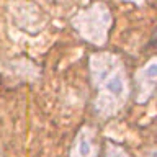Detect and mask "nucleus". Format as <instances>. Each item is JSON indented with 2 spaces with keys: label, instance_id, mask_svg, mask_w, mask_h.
Returning a JSON list of instances; mask_svg holds the SVG:
<instances>
[{
  "label": "nucleus",
  "instance_id": "1",
  "mask_svg": "<svg viewBox=\"0 0 157 157\" xmlns=\"http://www.w3.org/2000/svg\"><path fill=\"white\" fill-rule=\"evenodd\" d=\"M92 82L97 87L95 111L101 118L116 115L128 100V78L121 59L111 52H100L90 57Z\"/></svg>",
  "mask_w": 157,
  "mask_h": 157
},
{
  "label": "nucleus",
  "instance_id": "2",
  "mask_svg": "<svg viewBox=\"0 0 157 157\" xmlns=\"http://www.w3.org/2000/svg\"><path fill=\"white\" fill-rule=\"evenodd\" d=\"M111 23L113 18L110 8L101 2L90 5L72 18V26L75 28V31L85 41L95 46H103L106 43Z\"/></svg>",
  "mask_w": 157,
  "mask_h": 157
},
{
  "label": "nucleus",
  "instance_id": "3",
  "mask_svg": "<svg viewBox=\"0 0 157 157\" xmlns=\"http://www.w3.org/2000/svg\"><path fill=\"white\" fill-rule=\"evenodd\" d=\"M98 155H100V149H98L95 129L83 126L74 139L71 157H98Z\"/></svg>",
  "mask_w": 157,
  "mask_h": 157
},
{
  "label": "nucleus",
  "instance_id": "4",
  "mask_svg": "<svg viewBox=\"0 0 157 157\" xmlns=\"http://www.w3.org/2000/svg\"><path fill=\"white\" fill-rule=\"evenodd\" d=\"M157 61L151 59L142 69H139L136 74L137 82V103H146L152 97L155 90V80H157Z\"/></svg>",
  "mask_w": 157,
  "mask_h": 157
},
{
  "label": "nucleus",
  "instance_id": "5",
  "mask_svg": "<svg viewBox=\"0 0 157 157\" xmlns=\"http://www.w3.org/2000/svg\"><path fill=\"white\" fill-rule=\"evenodd\" d=\"M106 157H129V155H128V152L123 147L113 144V142H108L106 144Z\"/></svg>",
  "mask_w": 157,
  "mask_h": 157
},
{
  "label": "nucleus",
  "instance_id": "6",
  "mask_svg": "<svg viewBox=\"0 0 157 157\" xmlns=\"http://www.w3.org/2000/svg\"><path fill=\"white\" fill-rule=\"evenodd\" d=\"M126 2H132V3H136V5H144V0H126Z\"/></svg>",
  "mask_w": 157,
  "mask_h": 157
}]
</instances>
